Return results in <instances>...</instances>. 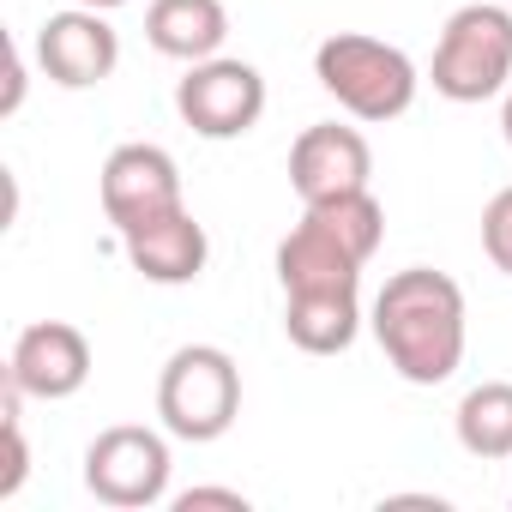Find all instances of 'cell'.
Masks as SVG:
<instances>
[{
	"instance_id": "2e32d148",
	"label": "cell",
	"mask_w": 512,
	"mask_h": 512,
	"mask_svg": "<svg viewBox=\"0 0 512 512\" xmlns=\"http://www.w3.org/2000/svg\"><path fill=\"white\" fill-rule=\"evenodd\" d=\"M302 217H314L326 235H338L362 266L374 260L380 241H386V205L374 199V187H362V193H338V199H320V205H302Z\"/></svg>"
},
{
	"instance_id": "ffe728a7",
	"label": "cell",
	"mask_w": 512,
	"mask_h": 512,
	"mask_svg": "<svg viewBox=\"0 0 512 512\" xmlns=\"http://www.w3.org/2000/svg\"><path fill=\"white\" fill-rule=\"evenodd\" d=\"M500 133H506V145H512V85H506V103H500Z\"/></svg>"
},
{
	"instance_id": "4fadbf2b",
	"label": "cell",
	"mask_w": 512,
	"mask_h": 512,
	"mask_svg": "<svg viewBox=\"0 0 512 512\" xmlns=\"http://www.w3.org/2000/svg\"><path fill=\"white\" fill-rule=\"evenodd\" d=\"M229 37L223 0H151L145 7V43L169 61H211Z\"/></svg>"
},
{
	"instance_id": "5b68a950",
	"label": "cell",
	"mask_w": 512,
	"mask_h": 512,
	"mask_svg": "<svg viewBox=\"0 0 512 512\" xmlns=\"http://www.w3.org/2000/svg\"><path fill=\"white\" fill-rule=\"evenodd\" d=\"M169 434V428H163ZM145 422H115L103 428L91 446H85V488L115 506V512H139V506H157L169 500V440Z\"/></svg>"
},
{
	"instance_id": "d6986e66",
	"label": "cell",
	"mask_w": 512,
	"mask_h": 512,
	"mask_svg": "<svg viewBox=\"0 0 512 512\" xmlns=\"http://www.w3.org/2000/svg\"><path fill=\"white\" fill-rule=\"evenodd\" d=\"M25 103V55L13 49V73H7V97H0V115H19Z\"/></svg>"
},
{
	"instance_id": "8fae6325",
	"label": "cell",
	"mask_w": 512,
	"mask_h": 512,
	"mask_svg": "<svg viewBox=\"0 0 512 512\" xmlns=\"http://www.w3.org/2000/svg\"><path fill=\"white\" fill-rule=\"evenodd\" d=\"M121 247H127V266L145 278V284H193L199 272H205V260H211V241H205V223L181 205V211H169V217H151V223H139V229H127L121 235Z\"/></svg>"
},
{
	"instance_id": "3957f363",
	"label": "cell",
	"mask_w": 512,
	"mask_h": 512,
	"mask_svg": "<svg viewBox=\"0 0 512 512\" xmlns=\"http://www.w3.org/2000/svg\"><path fill=\"white\" fill-rule=\"evenodd\" d=\"M157 416L175 440H223L241 416V368L217 344H181L157 374Z\"/></svg>"
},
{
	"instance_id": "7a4b0ae2",
	"label": "cell",
	"mask_w": 512,
	"mask_h": 512,
	"mask_svg": "<svg viewBox=\"0 0 512 512\" xmlns=\"http://www.w3.org/2000/svg\"><path fill=\"white\" fill-rule=\"evenodd\" d=\"M314 79L326 85V97H338V109H350L368 127L398 121L422 91L416 61L398 43H380V37H362V31L326 37L314 49Z\"/></svg>"
},
{
	"instance_id": "44dd1931",
	"label": "cell",
	"mask_w": 512,
	"mask_h": 512,
	"mask_svg": "<svg viewBox=\"0 0 512 512\" xmlns=\"http://www.w3.org/2000/svg\"><path fill=\"white\" fill-rule=\"evenodd\" d=\"M73 7H97V13H115V7H127V0H73Z\"/></svg>"
},
{
	"instance_id": "7c38bea8",
	"label": "cell",
	"mask_w": 512,
	"mask_h": 512,
	"mask_svg": "<svg viewBox=\"0 0 512 512\" xmlns=\"http://www.w3.org/2000/svg\"><path fill=\"white\" fill-rule=\"evenodd\" d=\"M278 284H284V296H302V290H362V260L338 235H326L314 217H302L278 241Z\"/></svg>"
},
{
	"instance_id": "ac0fdd59",
	"label": "cell",
	"mask_w": 512,
	"mask_h": 512,
	"mask_svg": "<svg viewBox=\"0 0 512 512\" xmlns=\"http://www.w3.org/2000/svg\"><path fill=\"white\" fill-rule=\"evenodd\" d=\"M199 506H229V512H247V494H241V488H187V494H175V512H199Z\"/></svg>"
},
{
	"instance_id": "9c48e42d",
	"label": "cell",
	"mask_w": 512,
	"mask_h": 512,
	"mask_svg": "<svg viewBox=\"0 0 512 512\" xmlns=\"http://www.w3.org/2000/svg\"><path fill=\"white\" fill-rule=\"evenodd\" d=\"M7 380L25 392V398H43V404H61L73 392H85L91 380V338L67 320H37L13 338V356H7Z\"/></svg>"
},
{
	"instance_id": "e0dca14e",
	"label": "cell",
	"mask_w": 512,
	"mask_h": 512,
	"mask_svg": "<svg viewBox=\"0 0 512 512\" xmlns=\"http://www.w3.org/2000/svg\"><path fill=\"white\" fill-rule=\"evenodd\" d=\"M482 253L494 260V272L512 278V187H500L482 205Z\"/></svg>"
},
{
	"instance_id": "8992f818",
	"label": "cell",
	"mask_w": 512,
	"mask_h": 512,
	"mask_svg": "<svg viewBox=\"0 0 512 512\" xmlns=\"http://www.w3.org/2000/svg\"><path fill=\"white\" fill-rule=\"evenodd\" d=\"M175 115L199 139H241L266 115V73L253 61H235V55L193 61L187 79L175 85Z\"/></svg>"
},
{
	"instance_id": "277c9868",
	"label": "cell",
	"mask_w": 512,
	"mask_h": 512,
	"mask_svg": "<svg viewBox=\"0 0 512 512\" xmlns=\"http://www.w3.org/2000/svg\"><path fill=\"white\" fill-rule=\"evenodd\" d=\"M434 91L446 103H488L512 85V13L494 0H470L440 25L434 43V67H428Z\"/></svg>"
},
{
	"instance_id": "9a60e30c",
	"label": "cell",
	"mask_w": 512,
	"mask_h": 512,
	"mask_svg": "<svg viewBox=\"0 0 512 512\" xmlns=\"http://www.w3.org/2000/svg\"><path fill=\"white\" fill-rule=\"evenodd\" d=\"M458 446L470 458H512V380H482L458 398Z\"/></svg>"
},
{
	"instance_id": "6da1fadb",
	"label": "cell",
	"mask_w": 512,
	"mask_h": 512,
	"mask_svg": "<svg viewBox=\"0 0 512 512\" xmlns=\"http://www.w3.org/2000/svg\"><path fill=\"white\" fill-rule=\"evenodd\" d=\"M368 326L410 386H446L464 368V290L434 266L392 272L374 296Z\"/></svg>"
},
{
	"instance_id": "52a82bcc",
	"label": "cell",
	"mask_w": 512,
	"mask_h": 512,
	"mask_svg": "<svg viewBox=\"0 0 512 512\" xmlns=\"http://www.w3.org/2000/svg\"><path fill=\"white\" fill-rule=\"evenodd\" d=\"M97 193H103V217L127 235L151 217H169L181 211V163L163 151V145H115L103 175H97Z\"/></svg>"
},
{
	"instance_id": "5bb4252c",
	"label": "cell",
	"mask_w": 512,
	"mask_h": 512,
	"mask_svg": "<svg viewBox=\"0 0 512 512\" xmlns=\"http://www.w3.org/2000/svg\"><path fill=\"white\" fill-rule=\"evenodd\" d=\"M284 332L308 356H344L362 332V302L356 290H302L284 296Z\"/></svg>"
},
{
	"instance_id": "ba28073f",
	"label": "cell",
	"mask_w": 512,
	"mask_h": 512,
	"mask_svg": "<svg viewBox=\"0 0 512 512\" xmlns=\"http://www.w3.org/2000/svg\"><path fill=\"white\" fill-rule=\"evenodd\" d=\"M37 67L61 91H91L121 67V37L97 7H67L37 25Z\"/></svg>"
},
{
	"instance_id": "30bf717a",
	"label": "cell",
	"mask_w": 512,
	"mask_h": 512,
	"mask_svg": "<svg viewBox=\"0 0 512 512\" xmlns=\"http://www.w3.org/2000/svg\"><path fill=\"white\" fill-rule=\"evenodd\" d=\"M374 181V151L356 127H338V121H314L296 133L290 145V187L302 205H320V199H338V193H362Z\"/></svg>"
}]
</instances>
